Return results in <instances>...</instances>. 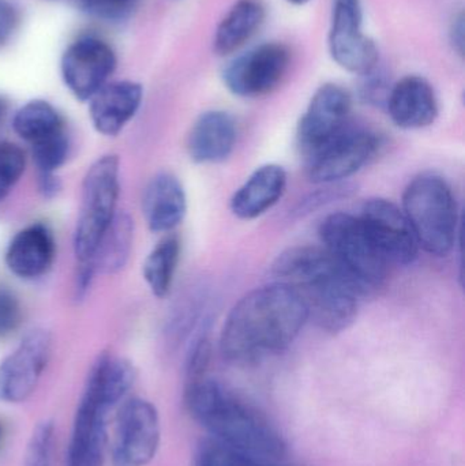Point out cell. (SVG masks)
I'll use <instances>...</instances> for the list:
<instances>
[{"label":"cell","instance_id":"5","mask_svg":"<svg viewBox=\"0 0 465 466\" xmlns=\"http://www.w3.org/2000/svg\"><path fill=\"white\" fill-rule=\"evenodd\" d=\"M324 249L351 279L360 295L379 289L387 281L389 263L374 246L359 218L335 213L319 227Z\"/></svg>","mask_w":465,"mask_h":466},{"label":"cell","instance_id":"24","mask_svg":"<svg viewBox=\"0 0 465 466\" xmlns=\"http://www.w3.org/2000/svg\"><path fill=\"white\" fill-rule=\"evenodd\" d=\"M134 241V224L127 213H116L104 233L89 265L96 274L119 273L127 265Z\"/></svg>","mask_w":465,"mask_h":466},{"label":"cell","instance_id":"7","mask_svg":"<svg viewBox=\"0 0 465 466\" xmlns=\"http://www.w3.org/2000/svg\"><path fill=\"white\" fill-rule=\"evenodd\" d=\"M160 437V418L155 405L138 397L126 400L115 419L112 464L149 465L157 454Z\"/></svg>","mask_w":465,"mask_h":466},{"label":"cell","instance_id":"23","mask_svg":"<svg viewBox=\"0 0 465 466\" xmlns=\"http://www.w3.org/2000/svg\"><path fill=\"white\" fill-rule=\"evenodd\" d=\"M264 19L261 0H238L218 24L213 48L221 56L234 54L258 32Z\"/></svg>","mask_w":465,"mask_h":466},{"label":"cell","instance_id":"22","mask_svg":"<svg viewBox=\"0 0 465 466\" xmlns=\"http://www.w3.org/2000/svg\"><path fill=\"white\" fill-rule=\"evenodd\" d=\"M134 382L136 370L130 361L111 353H101L87 374L82 396L112 410L125 400Z\"/></svg>","mask_w":465,"mask_h":466},{"label":"cell","instance_id":"14","mask_svg":"<svg viewBox=\"0 0 465 466\" xmlns=\"http://www.w3.org/2000/svg\"><path fill=\"white\" fill-rule=\"evenodd\" d=\"M379 147V138L370 131L347 127L308 157V179L318 185L347 179L369 163Z\"/></svg>","mask_w":465,"mask_h":466},{"label":"cell","instance_id":"28","mask_svg":"<svg viewBox=\"0 0 465 466\" xmlns=\"http://www.w3.org/2000/svg\"><path fill=\"white\" fill-rule=\"evenodd\" d=\"M70 139L67 131L32 145V157L38 172L55 174L67 161Z\"/></svg>","mask_w":465,"mask_h":466},{"label":"cell","instance_id":"17","mask_svg":"<svg viewBox=\"0 0 465 466\" xmlns=\"http://www.w3.org/2000/svg\"><path fill=\"white\" fill-rule=\"evenodd\" d=\"M387 106L393 123L406 130L429 127L439 116V100L433 86L418 76H404L393 85Z\"/></svg>","mask_w":465,"mask_h":466},{"label":"cell","instance_id":"15","mask_svg":"<svg viewBox=\"0 0 465 466\" xmlns=\"http://www.w3.org/2000/svg\"><path fill=\"white\" fill-rule=\"evenodd\" d=\"M109 412L103 405L81 396L74 416L66 466H106Z\"/></svg>","mask_w":465,"mask_h":466},{"label":"cell","instance_id":"16","mask_svg":"<svg viewBox=\"0 0 465 466\" xmlns=\"http://www.w3.org/2000/svg\"><path fill=\"white\" fill-rule=\"evenodd\" d=\"M144 89L133 81L108 82L89 100L93 127L106 137H116L141 108Z\"/></svg>","mask_w":465,"mask_h":466},{"label":"cell","instance_id":"26","mask_svg":"<svg viewBox=\"0 0 465 466\" xmlns=\"http://www.w3.org/2000/svg\"><path fill=\"white\" fill-rule=\"evenodd\" d=\"M179 259L180 240L175 235L161 238L147 255L142 265V276L156 298L163 299L168 295Z\"/></svg>","mask_w":465,"mask_h":466},{"label":"cell","instance_id":"20","mask_svg":"<svg viewBox=\"0 0 465 466\" xmlns=\"http://www.w3.org/2000/svg\"><path fill=\"white\" fill-rule=\"evenodd\" d=\"M237 125L224 111L202 114L191 127L187 138L188 156L197 164H217L234 152Z\"/></svg>","mask_w":465,"mask_h":466},{"label":"cell","instance_id":"38","mask_svg":"<svg viewBox=\"0 0 465 466\" xmlns=\"http://www.w3.org/2000/svg\"><path fill=\"white\" fill-rule=\"evenodd\" d=\"M287 2L291 3V5H306V3L310 2V0H287Z\"/></svg>","mask_w":465,"mask_h":466},{"label":"cell","instance_id":"11","mask_svg":"<svg viewBox=\"0 0 465 466\" xmlns=\"http://www.w3.org/2000/svg\"><path fill=\"white\" fill-rule=\"evenodd\" d=\"M114 49L93 35L74 41L62 56L60 70L67 89L79 101H89L116 70Z\"/></svg>","mask_w":465,"mask_h":466},{"label":"cell","instance_id":"2","mask_svg":"<svg viewBox=\"0 0 465 466\" xmlns=\"http://www.w3.org/2000/svg\"><path fill=\"white\" fill-rule=\"evenodd\" d=\"M273 274L299 296L322 330L340 333L357 319L360 292L324 248L292 247L278 255Z\"/></svg>","mask_w":465,"mask_h":466},{"label":"cell","instance_id":"8","mask_svg":"<svg viewBox=\"0 0 465 466\" xmlns=\"http://www.w3.org/2000/svg\"><path fill=\"white\" fill-rule=\"evenodd\" d=\"M288 67V48L280 43H265L234 57L224 67L223 81L238 97H261L278 86Z\"/></svg>","mask_w":465,"mask_h":466},{"label":"cell","instance_id":"19","mask_svg":"<svg viewBox=\"0 0 465 466\" xmlns=\"http://www.w3.org/2000/svg\"><path fill=\"white\" fill-rule=\"evenodd\" d=\"M186 212L187 198L179 179L167 172L155 175L142 196V215L150 231H174L182 223Z\"/></svg>","mask_w":465,"mask_h":466},{"label":"cell","instance_id":"35","mask_svg":"<svg viewBox=\"0 0 465 466\" xmlns=\"http://www.w3.org/2000/svg\"><path fill=\"white\" fill-rule=\"evenodd\" d=\"M37 188L38 193L41 194L44 199H52L57 197V194L62 190V182H60L56 174L38 172Z\"/></svg>","mask_w":465,"mask_h":466},{"label":"cell","instance_id":"27","mask_svg":"<svg viewBox=\"0 0 465 466\" xmlns=\"http://www.w3.org/2000/svg\"><path fill=\"white\" fill-rule=\"evenodd\" d=\"M193 466H297L259 459L224 445L213 438L202 440L194 453Z\"/></svg>","mask_w":465,"mask_h":466},{"label":"cell","instance_id":"4","mask_svg":"<svg viewBox=\"0 0 465 466\" xmlns=\"http://www.w3.org/2000/svg\"><path fill=\"white\" fill-rule=\"evenodd\" d=\"M401 209L420 248L436 257L452 252L458 241V207L447 180L437 175L415 177L404 191Z\"/></svg>","mask_w":465,"mask_h":466},{"label":"cell","instance_id":"34","mask_svg":"<svg viewBox=\"0 0 465 466\" xmlns=\"http://www.w3.org/2000/svg\"><path fill=\"white\" fill-rule=\"evenodd\" d=\"M18 26V13L8 0H0V46L7 44Z\"/></svg>","mask_w":465,"mask_h":466},{"label":"cell","instance_id":"36","mask_svg":"<svg viewBox=\"0 0 465 466\" xmlns=\"http://www.w3.org/2000/svg\"><path fill=\"white\" fill-rule=\"evenodd\" d=\"M464 15L463 13L459 14L453 19L452 26H450V41H452L453 48L459 52L460 56L464 55Z\"/></svg>","mask_w":465,"mask_h":466},{"label":"cell","instance_id":"31","mask_svg":"<svg viewBox=\"0 0 465 466\" xmlns=\"http://www.w3.org/2000/svg\"><path fill=\"white\" fill-rule=\"evenodd\" d=\"M136 0H79L82 10L89 15L106 22H119L127 18Z\"/></svg>","mask_w":465,"mask_h":466},{"label":"cell","instance_id":"29","mask_svg":"<svg viewBox=\"0 0 465 466\" xmlns=\"http://www.w3.org/2000/svg\"><path fill=\"white\" fill-rule=\"evenodd\" d=\"M26 168V156L18 145L0 142V202L11 193Z\"/></svg>","mask_w":465,"mask_h":466},{"label":"cell","instance_id":"37","mask_svg":"<svg viewBox=\"0 0 465 466\" xmlns=\"http://www.w3.org/2000/svg\"><path fill=\"white\" fill-rule=\"evenodd\" d=\"M5 112H7V103L0 97V123L5 119Z\"/></svg>","mask_w":465,"mask_h":466},{"label":"cell","instance_id":"6","mask_svg":"<svg viewBox=\"0 0 465 466\" xmlns=\"http://www.w3.org/2000/svg\"><path fill=\"white\" fill-rule=\"evenodd\" d=\"M119 177V158L115 155L97 158L85 175L73 240L74 254L78 263L92 259L104 233L116 216Z\"/></svg>","mask_w":465,"mask_h":466},{"label":"cell","instance_id":"9","mask_svg":"<svg viewBox=\"0 0 465 466\" xmlns=\"http://www.w3.org/2000/svg\"><path fill=\"white\" fill-rule=\"evenodd\" d=\"M360 0H333L329 54L344 70L363 76L379 65V48L362 29Z\"/></svg>","mask_w":465,"mask_h":466},{"label":"cell","instance_id":"12","mask_svg":"<svg viewBox=\"0 0 465 466\" xmlns=\"http://www.w3.org/2000/svg\"><path fill=\"white\" fill-rule=\"evenodd\" d=\"M363 228L388 263L407 266L420 252L417 236L403 209L388 199L374 198L363 205Z\"/></svg>","mask_w":465,"mask_h":466},{"label":"cell","instance_id":"10","mask_svg":"<svg viewBox=\"0 0 465 466\" xmlns=\"http://www.w3.org/2000/svg\"><path fill=\"white\" fill-rule=\"evenodd\" d=\"M52 352L51 334L33 329L0 363V401L21 404L37 388Z\"/></svg>","mask_w":465,"mask_h":466},{"label":"cell","instance_id":"21","mask_svg":"<svg viewBox=\"0 0 465 466\" xmlns=\"http://www.w3.org/2000/svg\"><path fill=\"white\" fill-rule=\"evenodd\" d=\"M287 188V174L278 164L259 167L235 191L231 210L240 220H256L272 209Z\"/></svg>","mask_w":465,"mask_h":466},{"label":"cell","instance_id":"1","mask_svg":"<svg viewBox=\"0 0 465 466\" xmlns=\"http://www.w3.org/2000/svg\"><path fill=\"white\" fill-rule=\"evenodd\" d=\"M308 320V311L291 288L278 281L257 288L227 317L221 353L231 363H257L286 350Z\"/></svg>","mask_w":465,"mask_h":466},{"label":"cell","instance_id":"39","mask_svg":"<svg viewBox=\"0 0 465 466\" xmlns=\"http://www.w3.org/2000/svg\"><path fill=\"white\" fill-rule=\"evenodd\" d=\"M2 438H3V427L0 426V442H2Z\"/></svg>","mask_w":465,"mask_h":466},{"label":"cell","instance_id":"33","mask_svg":"<svg viewBox=\"0 0 465 466\" xmlns=\"http://www.w3.org/2000/svg\"><path fill=\"white\" fill-rule=\"evenodd\" d=\"M21 320L22 309L18 299L10 290L0 288V339L14 333Z\"/></svg>","mask_w":465,"mask_h":466},{"label":"cell","instance_id":"18","mask_svg":"<svg viewBox=\"0 0 465 466\" xmlns=\"http://www.w3.org/2000/svg\"><path fill=\"white\" fill-rule=\"evenodd\" d=\"M56 255L54 233L45 224L21 229L8 243L5 262L8 270L22 279H37L48 273Z\"/></svg>","mask_w":465,"mask_h":466},{"label":"cell","instance_id":"30","mask_svg":"<svg viewBox=\"0 0 465 466\" xmlns=\"http://www.w3.org/2000/svg\"><path fill=\"white\" fill-rule=\"evenodd\" d=\"M54 443V421H41V423L35 426L32 435H30L22 466H51Z\"/></svg>","mask_w":465,"mask_h":466},{"label":"cell","instance_id":"25","mask_svg":"<svg viewBox=\"0 0 465 466\" xmlns=\"http://www.w3.org/2000/svg\"><path fill=\"white\" fill-rule=\"evenodd\" d=\"M13 128L30 147L66 131L65 120L59 112L44 100L29 101L21 106L14 115Z\"/></svg>","mask_w":465,"mask_h":466},{"label":"cell","instance_id":"13","mask_svg":"<svg viewBox=\"0 0 465 466\" xmlns=\"http://www.w3.org/2000/svg\"><path fill=\"white\" fill-rule=\"evenodd\" d=\"M352 97L344 87L325 84L314 93L298 126V142L308 157L340 136L349 126Z\"/></svg>","mask_w":465,"mask_h":466},{"label":"cell","instance_id":"32","mask_svg":"<svg viewBox=\"0 0 465 466\" xmlns=\"http://www.w3.org/2000/svg\"><path fill=\"white\" fill-rule=\"evenodd\" d=\"M210 347L209 337L207 334H201L194 341L190 352H188L187 361H186V383L196 382L205 377L207 366H209Z\"/></svg>","mask_w":465,"mask_h":466},{"label":"cell","instance_id":"3","mask_svg":"<svg viewBox=\"0 0 465 466\" xmlns=\"http://www.w3.org/2000/svg\"><path fill=\"white\" fill-rule=\"evenodd\" d=\"M185 402L191 418L213 440L259 459L281 461L286 457L283 435L223 383L207 377L186 383Z\"/></svg>","mask_w":465,"mask_h":466}]
</instances>
